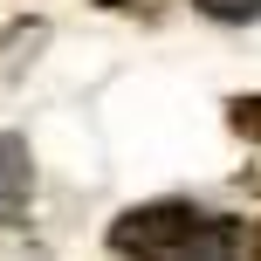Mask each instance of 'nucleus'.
I'll return each instance as SVG.
<instances>
[{
  "instance_id": "1",
  "label": "nucleus",
  "mask_w": 261,
  "mask_h": 261,
  "mask_svg": "<svg viewBox=\"0 0 261 261\" xmlns=\"http://www.w3.org/2000/svg\"><path fill=\"white\" fill-rule=\"evenodd\" d=\"M110 248L130 261H254V241L227 213H199L186 199H158V206H130L110 220Z\"/></svg>"
},
{
  "instance_id": "2",
  "label": "nucleus",
  "mask_w": 261,
  "mask_h": 261,
  "mask_svg": "<svg viewBox=\"0 0 261 261\" xmlns=\"http://www.w3.org/2000/svg\"><path fill=\"white\" fill-rule=\"evenodd\" d=\"M28 193H35V158H28V138L0 130V227H14L28 213Z\"/></svg>"
},
{
  "instance_id": "3",
  "label": "nucleus",
  "mask_w": 261,
  "mask_h": 261,
  "mask_svg": "<svg viewBox=\"0 0 261 261\" xmlns=\"http://www.w3.org/2000/svg\"><path fill=\"white\" fill-rule=\"evenodd\" d=\"M227 124H234L248 144H261V96H234V103H227Z\"/></svg>"
},
{
  "instance_id": "4",
  "label": "nucleus",
  "mask_w": 261,
  "mask_h": 261,
  "mask_svg": "<svg viewBox=\"0 0 261 261\" xmlns=\"http://www.w3.org/2000/svg\"><path fill=\"white\" fill-rule=\"evenodd\" d=\"M199 14H213V21H261V0H199Z\"/></svg>"
},
{
  "instance_id": "5",
  "label": "nucleus",
  "mask_w": 261,
  "mask_h": 261,
  "mask_svg": "<svg viewBox=\"0 0 261 261\" xmlns=\"http://www.w3.org/2000/svg\"><path fill=\"white\" fill-rule=\"evenodd\" d=\"M103 7H130V0H103Z\"/></svg>"
},
{
  "instance_id": "6",
  "label": "nucleus",
  "mask_w": 261,
  "mask_h": 261,
  "mask_svg": "<svg viewBox=\"0 0 261 261\" xmlns=\"http://www.w3.org/2000/svg\"><path fill=\"white\" fill-rule=\"evenodd\" d=\"M254 261H261V234H254Z\"/></svg>"
}]
</instances>
